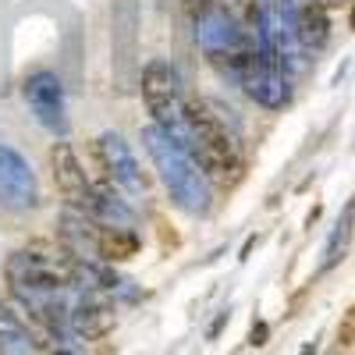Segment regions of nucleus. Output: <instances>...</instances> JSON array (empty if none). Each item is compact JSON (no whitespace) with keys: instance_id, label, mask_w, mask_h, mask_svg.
Returning a JSON list of instances; mask_svg holds the SVG:
<instances>
[{"instance_id":"nucleus-1","label":"nucleus","mask_w":355,"mask_h":355,"mask_svg":"<svg viewBox=\"0 0 355 355\" xmlns=\"http://www.w3.org/2000/svg\"><path fill=\"white\" fill-rule=\"evenodd\" d=\"M142 146L146 153H150L160 182L171 196V202L178 210H185L189 217H206L214 206V185L210 178L199 171V164L189 157V150L174 135H167L164 128L150 125L142 128Z\"/></svg>"},{"instance_id":"nucleus-2","label":"nucleus","mask_w":355,"mask_h":355,"mask_svg":"<svg viewBox=\"0 0 355 355\" xmlns=\"http://www.w3.org/2000/svg\"><path fill=\"white\" fill-rule=\"evenodd\" d=\"M178 142L189 150V157L199 164V171L210 178V185L227 189L242 174L239 135H234V128H227L224 117L214 114L210 103L189 100V117H185V128L178 135Z\"/></svg>"},{"instance_id":"nucleus-3","label":"nucleus","mask_w":355,"mask_h":355,"mask_svg":"<svg viewBox=\"0 0 355 355\" xmlns=\"http://www.w3.org/2000/svg\"><path fill=\"white\" fill-rule=\"evenodd\" d=\"M185 18L192 25V36L206 61L224 78L239 82L245 61L256 53V36L234 25L214 0H185Z\"/></svg>"},{"instance_id":"nucleus-4","label":"nucleus","mask_w":355,"mask_h":355,"mask_svg":"<svg viewBox=\"0 0 355 355\" xmlns=\"http://www.w3.org/2000/svg\"><path fill=\"white\" fill-rule=\"evenodd\" d=\"M139 93L146 100V110L153 114V125L164 128L167 135H182L185 117H189V96L182 89V78H178L174 64L167 61H150L139 75Z\"/></svg>"},{"instance_id":"nucleus-5","label":"nucleus","mask_w":355,"mask_h":355,"mask_svg":"<svg viewBox=\"0 0 355 355\" xmlns=\"http://www.w3.org/2000/svg\"><path fill=\"white\" fill-rule=\"evenodd\" d=\"M139 0H114L110 4V68L114 85L128 93L139 85L142 64H139Z\"/></svg>"},{"instance_id":"nucleus-6","label":"nucleus","mask_w":355,"mask_h":355,"mask_svg":"<svg viewBox=\"0 0 355 355\" xmlns=\"http://www.w3.org/2000/svg\"><path fill=\"white\" fill-rule=\"evenodd\" d=\"M239 85L245 89V96L266 110H281L288 100H291V82H288V71L281 64V57L274 53V46L266 40H256V53L245 61L242 75H239Z\"/></svg>"},{"instance_id":"nucleus-7","label":"nucleus","mask_w":355,"mask_h":355,"mask_svg":"<svg viewBox=\"0 0 355 355\" xmlns=\"http://www.w3.org/2000/svg\"><path fill=\"white\" fill-rule=\"evenodd\" d=\"M21 93H25V103L28 110L36 114V121L57 135V139H68V103H64V85L61 78H57L53 71H33L25 78L21 85Z\"/></svg>"},{"instance_id":"nucleus-8","label":"nucleus","mask_w":355,"mask_h":355,"mask_svg":"<svg viewBox=\"0 0 355 355\" xmlns=\"http://www.w3.org/2000/svg\"><path fill=\"white\" fill-rule=\"evenodd\" d=\"M0 206H8L15 214H25V210H36L40 206L36 171L8 142H0Z\"/></svg>"},{"instance_id":"nucleus-9","label":"nucleus","mask_w":355,"mask_h":355,"mask_svg":"<svg viewBox=\"0 0 355 355\" xmlns=\"http://www.w3.org/2000/svg\"><path fill=\"white\" fill-rule=\"evenodd\" d=\"M50 174H53V185L61 192L64 206L93 217V182H89V174H85L78 153L71 150V142L61 139L50 146Z\"/></svg>"},{"instance_id":"nucleus-10","label":"nucleus","mask_w":355,"mask_h":355,"mask_svg":"<svg viewBox=\"0 0 355 355\" xmlns=\"http://www.w3.org/2000/svg\"><path fill=\"white\" fill-rule=\"evenodd\" d=\"M96 153H100V164L107 171V182L117 189V192H128V196H142L146 192V174L132 153V146L117 135V132H103L96 139Z\"/></svg>"},{"instance_id":"nucleus-11","label":"nucleus","mask_w":355,"mask_h":355,"mask_svg":"<svg viewBox=\"0 0 355 355\" xmlns=\"http://www.w3.org/2000/svg\"><path fill=\"white\" fill-rule=\"evenodd\" d=\"M117 313L110 295H89L71 288V306H68V334L78 341H96L114 331Z\"/></svg>"},{"instance_id":"nucleus-12","label":"nucleus","mask_w":355,"mask_h":355,"mask_svg":"<svg viewBox=\"0 0 355 355\" xmlns=\"http://www.w3.org/2000/svg\"><path fill=\"white\" fill-rule=\"evenodd\" d=\"M57 239H61V249H64L68 259H75V263H103L100 224L89 214L64 206L61 217H57Z\"/></svg>"},{"instance_id":"nucleus-13","label":"nucleus","mask_w":355,"mask_h":355,"mask_svg":"<svg viewBox=\"0 0 355 355\" xmlns=\"http://www.w3.org/2000/svg\"><path fill=\"white\" fill-rule=\"evenodd\" d=\"M93 220L107 227H135V210L117 196L110 182H103V185H93Z\"/></svg>"},{"instance_id":"nucleus-14","label":"nucleus","mask_w":355,"mask_h":355,"mask_svg":"<svg viewBox=\"0 0 355 355\" xmlns=\"http://www.w3.org/2000/svg\"><path fill=\"white\" fill-rule=\"evenodd\" d=\"M0 355H36V338L4 302H0Z\"/></svg>"},{"instance_id":"nucleus-15","label":"nucleus","mask_w":355,"mask_h":355,"mask_svg":"<svg viewBox=\"0 0 355 355\" xmlns=\"http://www.w3.org/2000/svg\"><path fill=\"white\" fill-rule=\"evenodd\" d=\"M100 252H103V263L132 259L139 252L135 227H107V224H100Z\"/></svg>"},{"instance_id":"nucleus-16","label":"nucleus","mask_w":355,"mask_h":355,"mask_svg":"<svg viewBox=\"0 0 355 355\" xmlns=\"http://www.w3.org/2000/svg\"><path fill=\"white\" fill-rule=\"evenodd\" d=\"M214 4L239 25V28H245V33H252L256 36V25H259V18H263V0H214Z\"/></svg>"},{"instance_id":"nucleus-17","label":"nucleus","mask_w":355,"mask_h":355,"mask_svg":"<svg viewBox=\"0 0 355 355\" xmlns=\"http://www.w3.org/2000/svg\"><path fill=\"white\" fill-rule=\"evenodd\" d=\"M50 355H82V348H78V338H71V334H64V338H53V345H50Z\"/></svg>"},{"instance_id":"nucleus-18","label":"nucleus","mask_w":355,"mask_h":355,"mask_svg":"<svg viewBox=\"0 0 355 355\" xmlns=\"http://www.w3.org/2000/svg\"><path fill=\"white\" fill-rule=\"evenodd\" d=\"M338 338H341V345H352V338H355V309H348V316H345V323H341Z\"/></svg>"},{"instance_id":"nucleus-19","label":"nucleus","mask_w":355,"mask_h":355,"mask_svg":"<svg viewBox=\"0 0 355 355\" xmlns=\"http://www.w3.org/2000/svg\"><path fill=\"white\" fill-rule=\"evenodd\" d=\"M266 341V323H256L252 327V345H263Z\"/></svg>"},{"instance_id":"nucleus-20","label":"nucleus","mask_w":355,"mask_h":355,"mask_svg":"<svg viewBox=\"0 0 355 355\" xmlns=\"http://www.w3.org/2000/svg\"><path fill=\"white\" fill-rule=\"evenodd\" d=\"M348 21H352V28H355V0H352V15H348Z\"/></svg>"},{"instance_id":"nucleus-21","label":"nucleus","mask_w":355,"mask_h":355,"mask_svg":"<svg viewBox=\"0 0 355 355\" xmlns=\"http://www.w3.org/2000/svg\"><path fill=\"white\" fill-rule=\"evenodd\" d=\"M299 355H313V345H306V348H302V352H299Z\"/></svg>"}]
</instances>
